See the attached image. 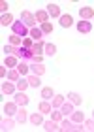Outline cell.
Instances as JSON below:
<instances>
[{"label":"cell","mask_w":94,"mask_h":132,"mask_svg":"<svg viewBox=\"0 0 94 132\" xmlns=\"http://www.w3.org/2000/svg\"><path fill=\"white\" fill-rule=\"evenodd\" d=\"M11 30H13V34L21 36V38H26V36H28V32H30V28H26L23 21H15L13 25H11Z\"/></svg>","instance_id":"1"},{"label":"cell","mask_w":94,"mask_h":132,"mask_svg":"<svg viewBox=\"0 0 94 132\" xmlns=\"http://www.w3.org/2000/svg\"><path fill=\"white\" fill-rule=\"evenodd\" d=\"M21 21L25 23L26 28H34V27H36V15L30 13V11H23V13H21Z\"/></svg>","instance_id":"2"},{"label":"cell","mask_w":94,"mask_h":132,"mask_svg":"<svg viewBox=\"0 0 94 132\" xmlns=\"http://www.w3.org/2000/svg\"><path fill=\"white\" fill-rule=\"evenodd\" d=\"M79 17L83 21H90L94 19V8H90V6H85V8H81L79 10Z\"/></svg>","instance_id":"3"},{"label":"cell","mask_w":94,"mask_h":132,"mask_svg":"<svg viewBox=\"0 0 94 132\" xmlns=\"http://www.w3.org/2000/svg\"><path fill=\"white\" fill-rule=\"evenodd\" d=\"M28 100H30V98H28L26 94H25V91H17V93H15V96H13V102H15L17 106H26V104H28Z\"/></svg>","instance_id":"4"},{"label":"cell","mask_w":94,"mask_h":132,"mask_svg":"<svg viewBox=\"0 0 94 132\" xmlns=\"http://www.w3.org/2000/svg\"><path fill=\"white\" fill-rule=\"evenodd\" d=\"M92 30V23L90 21H79L77 23V32L79 34H89Z\"/></svg>","instance_id":"5"},{"label":"cell","mask_w":94,"mask_h":132,"mask_svg":"<svg viewBox=\"0 0 94 132\" xmlns=\"http://www.w3.org/2000/svg\"><path fill=\"white\" fill-rule=\"evenodd\" d=\"M17 93V85L11 81H6L2 83V94H15Z\"/></svg>","instance_id":"6"},{"label":"cell","mask_w":94,"mask_h":132,"mask_svg":"<svg viewBox=\"0 0 94 132\" xmlns=\"http://www.w3.org/2000/svg\"><path fill=\"white\" fill-rule=\"evenodd\" d=\"M38 111H42L43 115H49V113L53 111V104H49V100H42L38 106Z\"/></svg>","instance_id":"7"},{"label":"cell","mask_w":94,"mask_h":132,"mask_svg":"<svg viewBox=\"0 0 94 132\" xmlns=\"http://www.w3.org/2000/svg\"><path fill=\"white\" fill-rule=\"evenodd\" d=\"M47 13H49V17H57V19H60V6L47 4Z\"/></svg>","instance_id":"8"},{"label":"cell","mask_w":94,"mask_h":132,"mask_svg":"<svg viewBox=\"0 0 94 132\" xmlns=\"http://www.w3.org/2000/svg\"><path fill=\"white\" fill-rule=\"evenodd\" d=\"M17 110H19V106H17L15 102H8V104H4V113H6V115H10V117L15 115Z\"/></svg>","instance_id":"9"},{"label":"cell","mask_w":94,"mask_h":132,"mask_svg":"<svg viewBox=\"0 0 94 132\" xmlns=\"http://www.w3.org/2000/svg\"><path fill=\"white\" fill-rule=\"evenodd\" d=\"M42 36H43V32H42L40 27H34V28H30V32H28V38H32L34 42H42Z\"/></svg>","instance_id":"10"},{"label":"cell","mask_w":94,"mask_h":132,"mask_svg":"<svg viewBox=\"0 0 94 132\" xmlns=\"http://www.w3.org/2000/svg\"><path fill=\"white\" fill-rule=\"evenodd\" d=\"M26 79H28V85H30L32 89H36V87L42 85V79H40V76H36V74H28Z\"/></svg>","instance_id":"11"},{"label":"cell","mask_w":94,"mask_h":132,"mask_svg":"<svg viewBox=\"0 0 94 132\" xmlns=\"http://www.w3.org/2000/svg\"><path fill=\"white\" fill-rule=\"evenodd\" d=\"M17 70H19L21 76H28V74H30V64H28L26 61H19V64H17Z\"/></svg>","instance_id":"12"},{"label":"cell","mask_w":94,"mask_h":132,"mask_svg":"<svg viewBox=\"0 0 94 132\" xmlns=\"http://www.w3.org/2000/svg\"><path fill=\"white\" fill-rule=\"evenodd\" d=\"M30 74L43 76V74H45V66H43V62H42V64H34V62H30Z\"/></svg>","instance_id":"13"},{"label":"cell","mask_w":94,"mask_h":132,"mask_svg":"<svg viewBox=\"0 0 94 132\" xmlns=\"http://www.w3.org/2000/svg\"><path fill=\"white\" fill-rule=\"evenodd\" d=\"M58 23H60V27H64V28H70L73 25V19H72V15H60V19H58Z\"/></svg>","instance_id":"14"},{"label":"cell","mask_w":94,"mask_h":132,"mask_svg":"<svg viewBox=\"0 0 94 132\" xmlns=\"http://www.w3.org/2000/svg\"><path fill=\"white\" fill-rule=\"evenodd\" d=\"M21 59H17L15 55H8L4 61V66H10V68H17V64H19Z\"/></svg>","instance_id":"15"},{"label":"cell","mask_w":94,"mask_h":132,"mask_svg":"<svg viewBox=\"0 0 94 132\" xmlns=\"http://www.w3.org/2000/svg\"><path fill=\"white\" fill-rule=\"evenodd\" d=\"M34 15H36V21L38 23H47V21H49V13H47V10H38Z\"/></svg>","instance_id":"16"},{"label":"cell","mask_w":94,"mask_h":132,"mask_svg":"<svg viewBox=\"0 0 94 132\" xmlns=\"http://www.w3.org/2000/svg\"><path fill=\"white\" fill-rule=\"evenodd\" d=\"M30 51H32L34 57H42V53H43V42H36V44L30 47Z\"/></svg>","instance_id":"17"},{"label":"cell","mask_w":94,"mask_h":132,"mask_svg":"<svg viewBox=\"0 0 94 132\" xmlns=\"http://www.w3.org/2000/svg\"><path fill=\"white\" fill-rule=\"evenodd\" d=\"M60 111L64 113V117H66V115H72V113H73V104H72V102H64V104H62V108H60Z\"/></svg>","instance_id":"18"},{"label":"cell","mask_w":94,"mask_h":132,"mask_svg":"<svg viewBox=\"0 0 94 132\" xmlns=\"http://www.w3.org/2000/svg\"><path fill=\"white\" fill-rule=\"evenodd\" d=\"M13 17H11L10 13H4L2 17H0V25H2V27H11V25H13Z\"/></svg>","instance_id":"19"},{"label":"cell","mask_w":94,"mask_h":132,"mask_svg":"<svg viewBox=\"0 0 94 132\" xmlns=\"http://www.w3.org/2000/svg\"><path fill=\"white\" fill-rule=\"evenodd\" d=\"M43 113L42 111H40V113H32V115L30 117H28V121H30L32 125H43Z\"/></svg>","instance_id":"20"},{"label":"cell","mask_w":94,"mask_h":132,"mask_svg":"<svg viewBox=\"0 0 94 132\" xmlns=\"http://www.w3.org/2000/svg\"><path fill=\"white\" fill-rule=\"evenodd\" d=\"M0 127H2V130H11L15 127V121H13V119H10V115H8L6 119H2V125H0Z\"/></svg>","instance_id":"21"},{"label":"cell","mask_w":94,"mask_h":132,"mask_svg":"<svg viewBox=\"0 0 94 132\" xmlns=\"http://www.w3.org/2000/svg\"><path fill=\"white\" fill-rule=\"evenodd\" d=\"M43 128L45 130H60V125L51 119V121H43Z\"/></svg>","instance_id":"22"},{"label":"cell","mask_w":94,"mask_h":132,"mask_svg":"<svg viewBox=\"0 0 94 132\" xmlns=\"http://www.w3.org/2000/svg\"><path fill=\"white\" fill-rule=\"evenodd\" d=\"M15 119H17L19 123H25V121H26V110H25L23 106H19V110H17V113H15Z\"/></svg>","instance_id":"23"},{"label":"cell","mask_w":94,"mask_h":132,"mask_svg":"<svg viewBox=\"0 0 94 132\" xmlns=\"http://www.w3.org/2000/svg\"><path fill=\"white\" fill-rule=\"evenodd\" d=\"M68 100L72 102L73 106H81V102H83V98H81L77 93H70V94H68Z\"/></svg>","instance_id":"24"},{"label":"cell","mask_w":94,"mask_h":132,"mask_svg":"<svg viewBox=\"0 0 94 132\" xmlns=\"http://www.w3.org/2000/svg\"><path fill=\"white\" fill-rule=\"evenodd\" d=\"M43 53H45V55H49V57H53L57 53V45L55 44H43Z\"/></svg>","instance_id":"25"},{"label":"cell","mask_w":94,"mask_h":132,"mask_svg":"<svg viewBox=\"0 0 94 132\" xmlns=\"http://www.w3.org/2000/svg\"><path fill=\"white\" fill-rule=\"evenodd\" d=\"M53 96H55V91H53L51 87H43L42 89V98L43 100H51Z\"/></svg>","instance_id":"26"},{"label":"cell","mask_w":94,"mask_h":132,"mask_svg":"<svg viewBox=\"0 0 94 132\" xmlns=\"http://www.w3.org/2000/svg\"><path fill=\"white\" fill-rule=\"evenodd\" d=\"M10 45H13V47H21V45H23V40H21V36H17V34H11V36H10Z\"/></svg>","instance_id":"27"},{"label":"cell","mask_w":94,"mask_h":132,"mask_svg":"<svg viewBox=\"0 0 94 132\" xmlns=\"http://www.w3.org/2000/svg\"><path fill=\"white\" fill-rule=\"evenodd\" d=\"M51 104H53V108L60 110L62 104H64V96H60V94H58V96H53V98H51Z\"/></svg>","instance_id":"28"},{"label":"cell","mask_w":94,"mask_h":132,"mask_svg":"<svg viewBox=\"0 0 94 132\" xmlns=\"http://www.w3.org/2000/svg\"><path fill=\"white\" fill-rule=\"evenodd\" d=\"M72 121L73 123H85V115H83V111H75L72 113Z\"/></svg>","instance_id":"29"},{"label":"cell","mask_w":94,"mask_h":132,"mask_svg":"<svg viewBox=\"0 0 94 132\" xmlns=\"http://www.w3.org/2000/svg\"><path fill=\"white\" fill-rule=\"evenodd\" d=\"M19 70H17V68H11L10 72H8V79L10 81H17V79H19Z\"/></svg>","instance_id":"30"},{"label":"cell","mask_w":94,"mask_h":132,"mask_svg":"<svg viewBox=\"0 0 94 132\" xmlns=\"http://www.w3.org/2000/svg\"><path fill=\"white\" fill-rule=\"evenodd\" d=\"M15 85H17V91H26V89L30 87V85H28V79H19Z\"/></svg>","instance_id":"31"},{"label":"cell","mask_w":94,"mask_h":132,"mask_svg":"<svg viewBox=\"0 0 94 132\" xmlns=\"http://www.w3.org/2000/svg\"><path fill=\"white\" fill-rule=\"evenodd\" d=\"M51 119H53V121H57V123H60L64 119V113L60 110H58V111H51Z\"/></svg>","instance_id":"32"},{"label":"cell","mask_w":94,"mask_h":132,"mask_svg":"<svg viewBox=\"0 0 94 132\" xmlns=\"http://www.w3.org/2000/svg\"><path fill=\"white\" fill-rule=\"evenodd\" d=\"M40 28H42L43 34H51V32H53V25H51L49 21H47V23H42V27H40Z\"/></svg>","instance_id":"33"},{"label":"cell","mask_w":94,"mask_h":132,"mask_svg":"<svg viewBox=\"0 0 94 132\" xmlns=\"http://www.w3.org/2000/svg\"><path fill=\"white\" fill-rule=\"evenodd\" d=\"M85 130H90V132H94V117L92 119H85Z\"/></svg>","instance_id":"34"},{"label":"cell","mask_w":94,"mask_h":132,"mask_svg":"<svg viewBox=\"0 0 94 132\" xmlns=\"http://www.w3.org/2000/svg\"><path fill=\"white\" fill-rule=\"evenodd\" d=\"M34 45V40L32 38H23V47H26V49H30Z\"/></svg>","instance_id":"35"},{"label":"cell","mask_w":94,"mask_h":132,"mask_svg":"<svg viewBox=\"0 0 94 132\" xmlns=\"http://www.w3.org/2000/svg\"><path fill=\"white\" fill-rule=\"evenodd\" d=\"M6 55H15V47L13 45H4V49H2Z\"/></svg>","instance_id":"36"},{"label":"cell","mask_w":94,"mask_h":132,"mask_svg":"<svg viewBox=\"0 0 94 132\" xmlns=\"http://www.w3.org/2000/svg\"><path fill=\"white\" fill-rule=\"evenodd\" d=\"M8 68H6V66H2V68H0V77H2V79H4V77H8Z\"/></svg>","instance_id":"37"},{"label":"cell","mask_w":94,"mask_h":132,"mask_svg":"<svg viewBox=\"0 0 94 132\" xmlns=\"http://www.w3.org/2000/svg\"><path fill=\"white\" fill-rule=\"evenodd\" d=\"M0 10H2V15H4L6 11H8V2H4V0H2V2H0Z\"/></svg>","instance_id":"38"},{"label":"cell","mask_w":94,"mask_h":132,"mask_svg":"<svg viewBox=\"0 0 94 132\" xmlns=\"http://www.w3.org/2000/svg\"><path fill=\"white\" fill-rule=\"evenodd\" d=\"M92 117H94V111H92Z\"/></svg>","instance_id":"39"}]
</instances>
